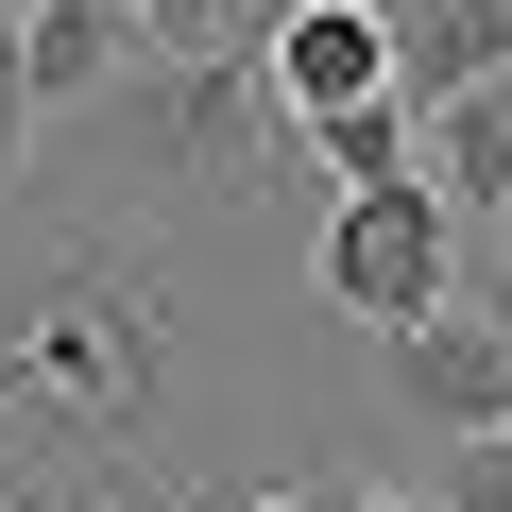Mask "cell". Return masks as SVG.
I'll return each mask as SVG.
<instances>
[{"mask_svg": "<svg viewBox=\"0 0 512 512\" xmlns=\"http://www.w3.org/2000/svg\"><path fill=\"white\" fill-rule=\"evenodd\" d=\"M154 35L120 18V0H35V103H103Z\"/></svg>", "mask_w": 512, "mask_h": 512, "instance_id": "cell-8", "label": "cell"}, {"mask_svg": "<svg viewBox=\"0 0 512 512\" xmlns=\"http://www.w3.org/2000/svg\"><path fill=\"white\" fill-rule=\"evenodd\" d=\"M393 410L427 444H495L512 427V308H427L393 325Z\"/></svg>", "mask_w": 512, "mask_h": 512, "instance_id": "cell-4", "label": "cell"}, {"mask_svg": "<svg viewBox=\"0 0 512 512\" xmlns=\"http://www.w3.org/2000/svg\"><path fill=\"white\" fill-rule=\"evenodd\" d=\"M256 512H291V495H256Z\"/></svg>", "mask_w": 512, "mask_h": 512, "instance_id": "cell-15", "label": "cell"}, {"mask_svg": "<svg viewBox=\"0 0 512 512\" xmlns=\"http://www.w3.org/2000/svg\"><path fill=\"white\" fill-rule=\"evenodd\" d=\"M35 342H52V376L86 393V427H103V444H137V427H154V376H171V359H154V291H120V256H69V291H52V325H35Z\"/></svg>", "mask_w": 512, "mask_h": 512, "instance_id": "cell-3", "label": "cell"}, {"mask_svg": "<svg viewBox=\"0 0 512 512\" xmlns=\"http://www.w3.org/2000/svg\"><path fill=\"white\" fill-rule=\"evenodd\" d=\"M512 69V0H393V86L444 120L461 86H495Z\"/></svg>", "mask_w": 512, "mask_h": 512, "instance_id": "cell-6", "label": "cell"}, {"mask_svg": "<svg viewBox=\"0 0 512 512\" xmlns=\"http://www.w3.org/2000/svg\"><path fill=\"white\" fill-rule=\"evenodd\" d=\"M325 308L342 325H427V308H461V205H444V171H393V188H342V222H325Z\"/></svg>", "mask_w": 512, "mask_h": 512, "instance_id": "cell-2", "label": "cell"}, {"mask_svg": "<svg viewBox=\"0 0 512 512\" xmlns=\"http://www.w3.org/2000/svg\"><path fill=\"white\" fill-rule=\"evenodd\" d=\"M291 137H308L342 188H393V171H410V137H427V103H410V86H376V103H342V120H291Z\"/></svg>", "mask_w": 512, "mask_h": 512, "instance_id": "cell-9", "label": "cell"}, {"mask_svg": "<svg viewBox=\"0 0 512 512\" xmlns=\"http://www.w3.org/2000/svg\"><path fill=\"white\" fill-rule=\"evenodd\" d=\"M18 137H35V0H0V188H18Z\"/></svg>", "mask_w": 512, "mask_h": 512, "instance_id": "cell-10", "label": "cell"}, {"mask_svg": "<svg viewBox=\"0 0 512 512\" xmlns=\"http://www.w3.org/2000/svg\"><path fill=\"white\" fill-rule=\"evenodd\" d=\"M256 86H274L291 120H342L393 86V0H291L274 35H256Z\"/></svg>", "mask_w": 512, "mask_h": 512, "instance_id": "cell-5", "label": "cell"}, {"mask_svg": "<svg viewBox=\"0 0 512 512\" xmlns=\"http://www.w3.org/2000/svg\"><path fill=\"white\" fill-rule=\"evenodd\" d=\"M495 308H512V256H495Z\"/></svg>", "mask_w": 512, "mask_h": 512, "instance_id": "cell-14", "label": "cell"}, {"mask_svg": "<svg viewBox=\"0 0 512 512\" xmlns=\"http://www.w3.org/2000/svg\"><path fill=\"white\" fill-rule=\"evenodd\" d=\"M427 171H444V205H461V222H512V69H495V86H461V103L427 120Z\"/></svg>", "mask_w": 512, "mask_h": 512, "instance_id": "cell-7", "label": "cell"}, {"mask_svg": "<svg viewBox=\"0 0 512 512\" xmlns=\"http://www.w3.org/2000/svg\"><path fill=\"white\" fill-rule=\"evenodd\" d=\"M495 512H512V495H495Z\"/></svg>", "mask_w": 512, "mask_h": 512, "instance_id": "cell-16", "label": "cell"}, {"mask_svg": "<svg viewBox=\"0 0 512 512\" xmlns=\"http://www.w3.org/2000/svg\"><path fill=\"white\" fill-rule=\"evenodd\" d=\"M103 120H120V171H188V188H256L274 171V86H256V52H137L120 86H103Z\"/></svg>", "mask_w": 512, "mask_h": 512, "instance_id": "cell-1", "label": "cell"}, {"mask_svg": "<svg viewBox=\"0 0 512 512\" xmlns=\"http://www.w3.org/2000/svg\"><path fill=\"white\" fill-rule=\"evenodd\" d=\"M52 393V342H0V410H35Z\"/></svg>", "mask_w": 512, "mask_h": 512, "instance_id": "cell-11", "label": "cell"}, {"mask_svg": "<svg viewBox=\"0 0 512 512\" xmlns=\"http://www.w3.org/2000/svg\"><path fill=\"white\" fill-rule=\"evenodd\" d=\"M342 512H410V495H342Z\"/></svg>", "mask_w": 512, "mask_h": 512, "instance_id": "cell-13", "label": "cell"}, {"mask_svg": "<svg viewBox=\"0 0 512 512\" xmlns=\"http://www.w3.org/2000/svg\"><path fill=\"white\" fill-rule=\"evenodd\" d=\"M478 461H495V495H512V427H495V444H478Z\"/></svg>", "mask_w": 512, "mask_h": 512, "instance_id": "cell-12", "label": "cell"}]
</instances>
